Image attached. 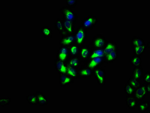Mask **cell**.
<instances>
[{"mask_svg": "<svg viewBox=\"0 0 150 113\" xmlns=\"http://www.w3.org/2000/svg\"><path fill=\"white\" fill-rule=\"evenodd\" d=\"M74 35L75 36L76 44L80 47L85 44L88 37V31L80 25L75 30Z\"/></svg>", "mask_w": 150, "mask_h": 113, "instance_id": "obj_1", "label": "cell"}, {"mask_svg": "<svg viewBox=\"0 0 150 113\" xmlns=\"http://www.w3.org/2000/svg\"><path fill=\"white\" fill-rule=\"evenodd\" d=\"M59 12L63 16V18L73 22L75 25L77 24L79 19L78 15L72 8L67 6H63L59 9Z\"/></svg>", "mask_w": 150, "mask_h": 113, "instance_id": "obj_2", "label": "cell"}, {"mask_svg": "<svg viewBox=\"0 0 150 113\" xmlns=\"http://www.w3.org/2000/svg\"><path fill=\"white\" fill-rule=\"evenodd\" d=\"M98 20L95 16L90 15L81 20V26L87 31H91L96 27Z\"/></svg>", "mask_w": 150, "mask_h": 113, "instance_id": "obj_3", "label": "cell"}, {"mask_svg": "<svg viewBox=\"0 0 150 113\" xmlns=\"http://www.w3.org/2000/svg\"><path fill=\"white\" fill-rule=\"evenodd\" d=\"M93 76L99 86L103 87L105 86L106 81V69L101 67L96 68L94 69Z\"/></svg>", "mask_w": 150, "mask_h": 113, "instance_id": "obj_4", "label": "cell"}, {"mask_svg": "<svg viewBox=\"0 0 150 113\" xmlns=\"http://www.w3.org/2000/svg\"><path fill=\"white\" fill-rule=\"evenodd\" d=\"M107 40L105 36L101 34H98L93 37L88 44L93 49H103Z\"/></svg>", "mask_w": 150, "mask_h": 113, "instance_id": "obj_5", "label": "cell"}, {"mask_svg": "<svg viewBox=\"0 0 150 113\" xmlns=\"http://www.w3.org/2000/svg\"><path fill=\"white\" fill-rule=\"evenodd\" d=\"M92 50L93 49L89 44H85L80 47L79 56L81 59L83 64H85L89 60Z\"/></svg>", "mask_w": 150, "mask_h": 113, "instance_id": "obj_6", "label": "cell"}, {"mask_svg": "<svg viewBox=\"0 0 150 113\" xmlns=\"http://www.w3.org/2000/svg\"><path fill=\"white\" fill-rule=\"evenodd\" d=\"M56 57L57 59L66 63L70 57L68 47L60 46L57 50Z\"/></svg>", "mask_w": 150, "mask_h": 113, "instance_id": "obj_7", "label": "cell"}, {"mask_svg": "<svg viewBox=\"0 0 150 113\" xmlns=\"http://www.w3.org/2000/svg\"><path fill=\"white\" fill-rule=\"evenodd\" d=\"M149 94L146 88V84L143 83L141 84L139 88L135 89L134 96L139 102L144 100Z\"/></svg>", "mask_w": 150, "mask_h": 113, "instance_id": "obj_8", "label": "cell"}, {"mask_svg": "<svg viewBox=\"0 0 150 113\" xmlns=\"http://www.w3.org/2000/svg\"><path fill=\"white\" fill-rule=\"evenodd\" d=\"M79 79L91 78L93 76L94 70L83 64L78 69Z\"/></svg>", "mask_w": 150, "mask_h": 113, "instance_id": "obj_9", "label": "cell"}, {"mask_svg": "<svg viewBox=\"0 0 150 113\" xmlns=\"http://www.w3.org/2000/svg\"><path fill=\"white\" fill-rule=\"evenodd\" d=\"M105 63L104 57L96 58L88 60L84 65L93 70L100 67Z\"/></svg>", "mask_w": 150, "mask_h": 113, "instance_id": "obj_10", "label": "cell"}, {"mask_svg": "<svg viewBox=\"0 0 150 113\" xmlns=\"http://www.w3.org/2000/svg\"><path fill=\"white\" fill-rule=\"evenodd\" d=\"M75 43V37L74 35H68L65 36H61L59 40L60 46L69 47Z\"/></svg>", "mask_w": 150, "mask_h": 113, "instance_id": "obj_11", "label": "cell"}, {"mask_svg": "<svg viewBox=\"0 0 150 113\" xmlns=\"http://www.w3.org/2000/svg\"><path fill=\"white\" fill-rule=\"evenodd\" d=\"M54 66L59 74H66L67 69L66 63L56 59L54 60Z\"/></svg>", "mask_w": 150, "mask_h": 113, "instance_id": "obj_12", "label": "cell"}, {"mask_svg": "<svg viewBox=\"0 0 150 113\" xmlns=\"http://www.w3.org/2000/svg\"><path fill=\"white\" fill-rule=\"evenodd\" d=\"M74 79L67 74H59V83L61 88L66 87L68 85H73Z\"/></svg>", "mask_w": 150, "mask_h": 113, "instance_id": "obj_13", "label": "cell"}, {"mask_svg": "<svg viewBox=\"0 0 150 113\" xmlns=\"http://www.w3.org/2000/svg\"><path fill=\"white\" fill-rule=\"evenodd\" d=\"M105 54L114 51H118V43L113 40H107L103 49Z\"/></svg>", "mask_w": 150, "mask_h": 113, "instance_id": "obj_14", "label": "cell"}, {"mask_svg": "<svg viewBox=\"0 0 150 113\" xmlns=\"http://www.w3.org/2000/svg\"><path fill=\"white\" fill-rule=\"evenodd\" d=\"M125 102L126 107L131 111L137 108L139 102L134 95L126 96Z\"/></svg>", "mask_w": 150, "mask_h": 113, "instance_id": "obj_15", "label": "cell"}, {"mask_svg": "<svg viewBox=\"0 0 150 113\" xmlns=\"http://www.w3.org/2000/svg\"><path fill=\"white\" fill-rule=\"evenodd\" d=\"M54 28L58 31L61 36H65L68 35L64 28L62 19L61 18H57L54 23Z\"/></svg>", "mask_w": 150, "mask_h": 113, "instance_id": "obj_16", "label": "cell"}, {"mask_svg": "<svg viewBox=\"0 0 150 113\" xmlns=\"http://www.w3.org/2000/svg\"><path fill=\"white\" fill-rule=\"evenodd\" d=\"M63 24L64 28L68 35H72L76 29L75 28V25L73 22L70 21L64 18H62Z\"/></svg>", "mask_w": 150, "mask_h": 113, "instance_id": "obj_17", "label": "cell"}, {"mask_svg": "<svg viewBox=\"0 0 150 113\" xmlns=\"http://www.w3.org/2000/svg\"><path fill=\"white\" fill-rule=\"evenodd\" d=\"M119 56L118 51H114L105 55L104 58L105 63L111 64L118 60Z\"/></svg>", "mask_w": 150, "mask_h": 113, "instance_id": "obj_18", "label": "cell"}, {"mask_svg": "<svg viewBox=\"0 0 150 113\" xmlns=\"http://www.w3.org/2000/svg\"><path fill=\"white\" fill-rule=\"evenodd\" d=\"M66 64L67 65L78 69L82 65L83 63L79 56L77 57H69L67 60Z\"/></svg>", "mask_w": 150, "mask_h": 113, "instance_id": "obj_19", "label": "cell"}, {"mask_svg": "<svg viewBox=\"0 0 150 113\" xmlns=\"http://www.w3.org/2000/svg\"><path fill=\"white\" fill-rule=\"evenodd\" d=\"M38 105L41 106H45L48 104V100L45 95L42 93L40 90L36 91Z\"/></svg>", "mask_w": 150, "mask_h": 113, "instance_id": "obj_20", "label": "cell"}, {"mask_svg": "<svg viewBox=\"0 0 150 113\" xmlns=\"http://www.w3.org/2000/svg\"><path fill=\"white\" fill-rule=\"evenodd\" d=\"M80 47L76 43L68 47L70 57H77L79 56Z\"/></svg>", "mask_w": 150, "mask_h": 113, "instance_id": "obj_21", "label": "cell"}, {"mask_svg": "<svg viewBox=\"0 0 150 113\" xmlns=\"http://www.w3.org/2000/svg\"><path fill=\"white\" fill-rule=\"evenodd\" d=\"M131 42L132 49L135 47L144 45L146 44L144 39L137 36L132 37Z\"/></svg>", "mask_w": 150, "mask_h": 113, "instance_id": "obj_22", "label": "cell"}, {"mask_svg": "<svg viewBox=\"0 0 150 113\" xmlns=\"http://www.w3.org/2000/svg\"><path fill=\"white\" fill-rule=\"evenodd\" d=\"M149 102L143 100L139 101L137 106L138 111L141 113H145L146 111L149 109Z\"/></svg>", "mask_w": 150, "mask_h": 113, "instance_id": "obj_23", "label": "cell"}, {"mask_svg": "<svg viewBox=\"0 0 150 113\" xmlns=\"http://www.w3.org/2000/svg\"><path fill=\"white\" fill-rule=\"evenodd\" d=\"M129 63L133 67L142 66V56L133 55L130 57Z\"/></svg>", "mask_w": 150, "mask_h": 113, "instance_id": "obj_24", "label": "cell"}, {"mask_svg": "<svg viewBox=\"0 0 150 113\" xmlns=\"http://www.w3.org/2000/svg\"><path fill=\"white\" fill-rule=\"evenodd\" d=\"M143 75V69L142 66L134 67L131 76L137 79L140 80L142 78Z\"/></svg>", "mask_w": 150, "mask_h": 113, "instance_id": "obj_25", "label": "cell"}, {"mask_svg": "<svg viewBox=\"0 0 150 113\" xmlns=\"http://www.w3.org/2000/svg\"><path fill=\"white\" fill-rule=\"evenodd\" d=\"M78 69L73 67L67 65L66 74L74 80L79 79Z\"/></svg>", "mask_w": 150, "mask_h": 113, "instance_id": "obj_26", "label": "cell"}, {"mask_svg": "<svg viewBox=\"0 0 150 113\" xmlns=\"http://www.w3.org/2000/svg\"><path fill=\"white\" fill-rule=\"evenodd\" d=\"M40 32L45 39H51L53 36L52 29L49 27H43L40 29Z\"/></svg>", "mask_w": 150, "mask_h": 113, "instance_id": "obj_27", "label": "cell"}, {"mask_svg": "<svg viewBox=\"0 0 150 113\" xmlns=\"http://www.w3.org/2000/svg\"><path fill=\"white\" fill-rule=\"evenodd\" d=\"M105 56V54L103 49H93L92 50L89 60L96 58L104 57Z\"/></svg>", "mask_w": 150, "mask_h": 113, "instance_id": "obj_28", "label": "cell"}, {"mask_svg": "<svg viewBox=\"0 0 150 113\" xmlns=\"http://www.w3.org/2000/svg\"><path fill=\"white\" fill-rule=\"evenodd\" d=\"M147 48L146 44L144 45L135 47L132 49V53L134 55L142 56L143 54H144Z\"/></svg>", "mask_w": 150, "mask_h": 113, "instance_id": "obj_29", "label": "cell"}, {"mask_svg": "<svg viewBox=\"0 0 150 113\" xmlns=\"http://www.w3.org/2000/svg\"><path fill=\"white\" fill-rule=\"evenodd\" d=\"M27 101L28 103L31 106H37L38 103L36 93H31L28 95Z\"/></svg>", "mask_w": 150, "mask_h": 113, "instance_id": "obj_30", "label": "cell"}, {"mask_svg": "<svg viewBox=\"0 0 150 113\" xmlns=\"http://www.w3.org/2000/svg\"><path fill=\"white\" fill-rule=\"evenodd\" d=\"M127 82L135 89L137 88L141 85L140 80L134 78L131 76L129 78Z\"/></svg>", "mask_w": 150, "mask_h": 113, "instance_id": "obj_31", "label": "cell"}, {"mask_svg": "<svg viewBox=\"0 0 150 113\" xmlns=\"http://www.w3.org/2000/svg\"><path fill=\"white\" fill-rule=\"evenodd\" d=\"M124 90L127 95H134L135 89L126 82L124 86Z\"/></svg>", "mask_w": 150, "mask_h": 113, "instance_id": "obj_32", "label": "cell"}, {"mask_svg": "<svg viewBox=\"0 0 150 113\" xmlns=\"http://www.w3.org/2000/svg\"><path fill=\"white\" fill-rule=\"evenodd\" d=\"M67 6L70 8H74L78 4L79 2L77 0H67L65 1Z\"/></svg>", "mask_w": 150, "mask_h": 113, "instance_id": "obj_33", "label": "cell"}, {"mask_svg": "<svg viewBox=\"0 0 150 113\" xmlns=\"http://www.w3.org/2000/svg\"><path fill=\"white\" fill-rule=\"evenodd\" d=\"M150 72L147 71L143 74L142 78L143 82L145 83H150Z\"/></svg>", "mask_w": 150, "mask_h": 113, "instance_id": "obj_34", "label": "cell"}, {"mask_svg": "<svg viewBox=\"0 0 150 113\" xmlns=\"http://www.w3.org/2000/svg\"><path fill=\"white\" fill-rule=\"evenodd\" d=\"M146 88L149 94H150V83H145Z\"/></svg>", "mask_w": 150, "mask_h": 113, "instance_id": "obj_35", "label": "cell"}, {"mask_svg": "<svg viewBox=\"0 0 150 113\" xmlns=\"http://www.w3.org/2000/svg\"><path fill=\"white\" fill-rule=\"evenodd\" d=\"M150 42H149L148 43H147V44H146V46L147 48H149L150 47Z\"/></svg>", "mask_w": 150, "mask_h": 113, "instance_id": "obj_36", "label": "cell"}]
</instances>
